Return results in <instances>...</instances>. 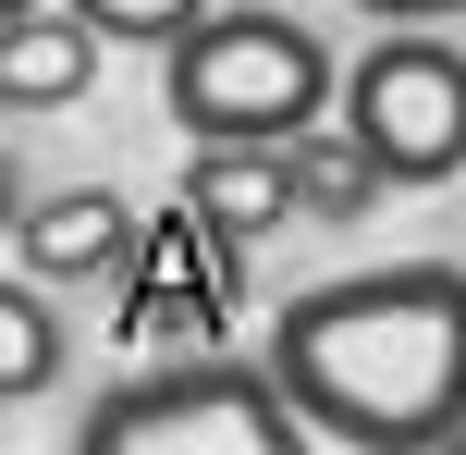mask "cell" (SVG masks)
<instances>
[{
    "label": "cell",
    "instance_id": "6da1fadb",
    "mask_svg": "<svg viewBox=\"0 0 466 455\" xmlns=\"http://www.w3.org/2000/svg\"><path fill=\"white\" fill-rule=\"evenodd\" d=\"M270 369L307 407V431L344 455L466 443V271L454 259H380V271L282 295Z\"/></svg>",
    "mask_w": 466,
    "mask_h": 455
},
{
    "label": "cell",
    "instance_id": "7a4b0ae2",
    "mask_svg": "<svg viewBox=\"0 0 466 455\" xmlns=\"http://www.w3.org/2000/svg\"><path fill=\"white\" fill-rule=\"evenodd\" d=\"M160 111L185 123V148H209V136L295 148L307 123H331V111H344V74H331L319 25L233 0V13H209L185 49H160Z\"/></svg>",
    "mask_w": 466,
    "mask_h": 455
},
{
    "label": "cell",
    "instance_id": "3957f363",
    "mask_svg": "<svg viewBox=\"0 0 466 455\" xmlns=\"http://www.w3.org/2000/svg\"><path fill=\"white\" fill-rule=\"evenodd\" d=\"M295 443H319V431L282 394V369L270 357H221V345L147 357L136 382H111L74 419V455H295Z\"/></svg>",
    "mask_w": 466,
    "mask_h": 455
},
{
    "label": "cell",
    "instance_id": "277c9868",
    "mask_svg": "<svg viewBox=\"0 0 466 455\" xmlns=\"http://www.w3.org/2000/svg\"><path fill=\"white\" fill-rule=\"evenodd\" d=\"M344 123L393 160V185H454L466 172V49L442 25H393L380 49H356Z\"/></svg>",
    "mask_w": 466,
    "mask_h": 455
},
{
    "label": "cell",
    "instance_id": "5b68a950",
    "mask_svg": "<svg viewBox=\"0 0 466 455\" xmlns=\"http://www.w3.org/2000/svg\"><path fill=\"white\" fill-rule=\"evenodd\" d=\"M136 246H147V222H136L123 185H25V197H13V271H37L49 295L123 284Z\"/></svg>",
    "mask_w": 466,
    "mask_h": 455
},
{
    "label": "cell",
    "instance_id": "8992f818",
    "mask_svg": "<svg viewBox=\"0 0 466 455\" xmlns=\"http://www.w3.org/2000/svg\"><path fill=\"white\" fill-rule=\"evenodd\" d=\"M98 25L74 13V0H37V13H0V98L13 111H74V98L98 87Z\"/></svg>",
    "mask_w": 466,
    "mask_h": 455
},
{
    "label": "cell",
    "instance_id": "52a82bcc",
    "mask_svg": "<svg viewBox=\"0 0 466 455\" xmlns=\"http://www.w3.org/2000/svg\"><path fill=\"white\" fill-rule=\"evenodd\" d=\"M185 197L221 222L233 246H258V234H282V222H295V148L209 136V148H185Z\"/></svg>",
    "mask_w": 466,
    "mask_h": 455
},
{
    "label": "cell",
    "instance_id": "ba28073f",
    "mask_svg": "<svg viewBox=\"0 0 466 455\" xmlns=\"http://www.w3.org/2000/svg\"><path fill=\"white\" fill-rule=\"evenodd\" d=\"M380 197H393V160L356 123H307L295 136V222H369Z\"/></svg>",
    "mask_w": 466,
    "mask_h": 455
},
{
    "label": "cell",
    "instance_id": "9c48e42d",
    "mask_svg": "<svg viewBox=\"0 0 466 455\" xmlns=\"http://www.w3.org/2000/svg\"><path fill=\"white\" fill-rule=\"evenodd\" d=\"M62 382V320H49V284L37 271H13L0 284V407H25V394Z\"/></svg>",
    "mask_w": 466,
    "mask_h": 455
},
{
    "label": "cell",
    "instance_id": "30bf717a",
    "mask_svg": "<svg viewBox=\"0 0 466 455\" xmlns=\"http://www.w3.org/2000/svg\"><path fill=\"white\" fill-rule=\"evenodd\" d=\"M74 13H86L111 49H147V62H160V49H185L197 25L221 13V0H74Z\"/></svg>",
    "mask_w": 466,
    "mask_h": 455
},
{
    "label": "cell",
    "instance_id": "8fae6325",
    "mask_svg": "<svg viewBox=\"0 0 466 455\" xmlns=\"http://www.w3.org/2000/svg\"><path fill=\"white\" fill-rule=\"evenodd\" d=\"M356 13H380V25H454L466 0H356Z\"/></svg>",
    "mask_w": 466,
    "mask_h": 455
},
{
    "label": "cell",
    "instance_id": "7c38bea8",
    "mask_svg": "<svg viewBox=\"0 0 466 455\" xmlns=\"http://www.w3.org/2000/svg\"><path fill=\"white\" fill-rule=\"evenodd\" d=\"M0 13H37V0H0Z\"/></svg>",
    "mask_w": 466,
    "mask_h": 455
}]
</instances>
